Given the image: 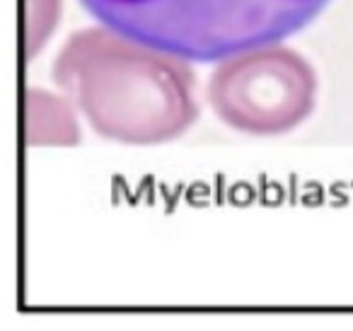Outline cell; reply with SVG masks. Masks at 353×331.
I'll list each match as a JSON object with an SVG mask.
<instances>
[{
  "mask_svg": "<svg viewBox=\"0 0 353 331\" xmlns=\"http://www.w3.org/2000/svg\"><path fill=\"white\" fill-rule=\"evenodd\" d=\"M51 80L97 136L123 146L170 143L199 119L187 61L104 25L65 39Z\"/></svg>",
  "mask_w": 353,
  "mask_h": 331,
  "instance_id": "6da1fadb",
  "label": "cell"
},
{
  "mask_svg": "<svg viewBox=\"0 0 353 331\" xmlns=\"http://www.w3.org/2000/svg\"><path fill=\"white\" fill-rule=\"evenodd\" d=\"M80 128L68 97H56L46 90H27V143L30 146H75Z\"/></svg>",
  "mask_w": 353,
  "mask_h": 331,
  "instance_id": "277c9868",
  "label": "cell"
},
{
  "mask_svg": "<svg viewBox=\"0 0 353 331\" xmlns=\"http://www.w3.org/2000/svg\"><path fill=\"white\" fill-rule=\"evenodd\" d=\"M99 25L184 61L211 63L279 44L329 0H80Z\"/></svg>",
  "mask_w": 353,
  "mask_h": 331,
  "instance_id": "7a4b0ae2",
  "label": "cell"
},
{
  "mask_svg": "<svg viewBox=\"0 0 353 331\" xmlns=\"http://www.w3.org/2000/svg\"><path fill=\"white\" fill-rule=\"evenodd\" d=\"M206 97L235 131L281 136L314 112L317 75L298 51L269 44L223 59L208 78Z\"/></svg>",
  "mask_w": 353,
  "mask_h": 331,
  "instance_id": "3957f363",
  "label": "cell"
}]
</instances>
